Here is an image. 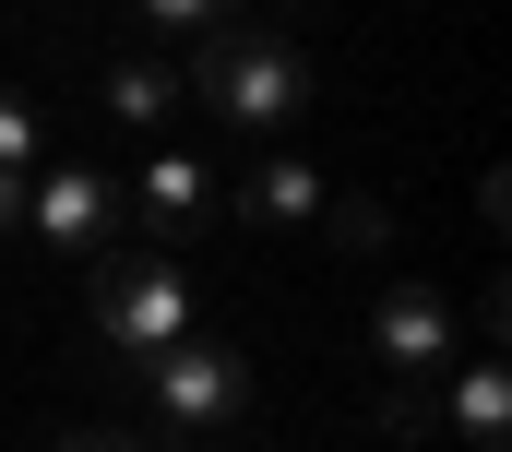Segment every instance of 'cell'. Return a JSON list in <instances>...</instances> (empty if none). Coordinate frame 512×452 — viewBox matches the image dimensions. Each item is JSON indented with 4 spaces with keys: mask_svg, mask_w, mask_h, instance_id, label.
<instances>
[{
    "mask_svg": "<svg viewBox=\"0 0 512 452\" xmlns=\"http://www.w3.org/2000/svg\"><path fill=\"white\" fill-rule=\"evenodd\" d=\"M179 84L227 119V131H286V119L310 108V60L286 36H262V24H203V48H191Z\"/></svg>",
    "mask_w": 512,
    "mask_h": 452,
    "instance_id": "6da1fadb",
    "label": "cell"
},
{
    "mask_svg": "<svg viewBox=\"0 0 512 452\" xmlns=\"http://www.w3.org/2000/svg\"><path fill=\"white\" fill-rule=\"evenodd\" d=\"M24 226L48 238V250H72V262H96V250H120V226H131V203H120V179L108 167H36L24 179Z\"/></svg>",
    "mask_w": 512,
    "mask_h": 452,
    "instance_id": "277c9868",
    "label": "cell"
},
{
    "mask_svg": "<svg viewBox=\"0 0 512 452\" xmlns=\"http://www.w3.org/2000/svg\"><path fill=\"white\" fill-rule=\"evenodd\" d=\"M143 393H155V429L167 441H227L251 417V357L215 334H179L167 357H143Z\"/></svg>",
    "mask_w": 512,
    "mask_h": 452,
    "instance_id": "3957f363",
    "label": "cell"
},
{
    "mask_svg": "<svg viewBox=\"0 0 512 452\" xmlns=\"http://www.w3.org/2000/svg\"><path fill=\"white\" fill-rule=\"evenodd\" d=\"M120 203H131V226H143V250H191V238L215 226V167H203V155H155Z\"/></svg>",
    "mask_w": 512,
    "mask_h": 452,
    "instance_id": "8992f818",
    "label": "cell"
},
{
    "mask_svg": "<svg viewBox=\"0 0 512 452\" xmlns=\"http://www.w3.org/2000/svg\"><path fill=\"white\" fill-rule=\"evenodd\" d=\"M0 167H12V179H36V167H48V119L24 108V96H0Z\"/></svg>",
    "mask_w": 512,
    "mask_h": 452,
    "instance_id": "8fae6325",
    "label": "cell"
},
{
    "mask_svg": "<svg viewBox=\"0 0 512 452\" xmlns=\"http://www.w3.org/2000/svg\"><path fill=\"white\" fill-rule=\"evenodd\" d=\"M441 429H453V452H501V441H512V369H501V345L453 369V393H441Z\"/></svg>",
    "mask_w": 512,
    "mask_h": 452,
    "instance_id": "ba28073f",
    "label": "cell"
},
{
    "mask_svg": "<svg viewBox=\"0 0 512 452\" xmlns=\"http://www.w3.org/2000/svg\"><path fill=\"white\" fill-rule=\"evenodd\" d=\"M382 429H393V441H441V381H393V393H382Z\"/></svg>",
    "mask_w": 512,
    "mask_h": 452,
    "instance_id": "30bf717a",
    "label": "cell"
},
{
    "mask_svg": "<svg viewBox=\"0 0 512 452\" xmlns=\"http://www.w3.org/2000/svg\"><path fill=\"white\" fill-rule=\"evenodd\" d=\"M0 238H24V179L0 167Z\"/></svg>",
    "mask_w": 512,
    "mask_h": 452,
    "instance_id": "9a60e30c",
    "label": "cell"
},
{
    "mask_svg": "<svg viewBox=\"0 0 512 452\" xmlns=\"http://www.w3.org/2000/svg\"><path fill=\"white\" fill-rule=\"evenodd\" d=\"M370 357H382L393 381H441L453 369V298L417 286V274H393L382 298H370Z\"/></svg>",
    "mask_w": 512,
    "mask_h": 452,
    "instance_id": "5b68a950",
    "label": "cell"
},
{
    "mask_svg": "<svg viewBox=\"0 0 512 452\" xmlns=\"http://www.w3.org/2000/svg\"><path fill=\"white\" fill-rule=\"evenodd\" d=\"M60 452H143L131 429H60Z\"/></svg>",
    "mask_w": 512,
    "mask_h": 452,
    "instance_id": "5bb4252c",
    "label": "cell"
},
{
    "mask_svg": "<svg viewBox=\"0 0 512 452\" xmlns=\"http://www.w3.org/2000/svg\"><path fill=\"white\" fill-rule=\"evenodd\" d=\"M143 12H155V24H191V36H203V24H239L251 0H143Z\"/></svg>",
    "mask_w": 512,
    "mask_h": 452,
    "instance_id": "4fadbf2b",
    "label": "cell"
},
{
    "mask_svg": "<svg viewBox=\"0 0 512 452\" xmlns=\"http://www.w3.org/2000/svg\"><path fill=\"white\" fill-rule=\"evenodd\" d=\"M96 334L120 345L131 369L167 357L179 334H203V298H191L179 250H96Z\"/></svg>",
    "mask_w": 512,
    "mask_h": 452,
    "instance_id": "7a4b0ae2",
    "label": "cell"
},
{
    "mask_svg": "<svg viewBox=\"0 0 512 452\" xmlns=\"http://www.w3.org/2000/svg\"><path fill=\"white\" fill-rule=\"evenodd\" d=\"M322 238H334V250H382L393 226H382V203H370V191H346V203H322Z\"/></svg>",
    "mask_w": 512,
    "mask_h": 452,
    "instance_id": "7c38bea8",
    "label": "cell"
},
{
    "mask_svg": "<svg viewBox=\"0 0 512 452\" xmlns=\"http://www.w3.org/2000/svg\"><path fill=\"white\" fill-rule=\"evenodd\" d=\"M322 203H334V191H322V167H310V155H286V143L251 155V179H239V215H251L262 238H310Z\"/></svg>",
    "mask_w": 512,
    "mask_h": 452,
    "instance_id": "52a82bcc",
    "label": "cell"
},
{
    "mask_svg": "<svg viewBox=\"0 0 512 452\" xmlns=\"http://www.w3.org/2000/svg\"><path fill=\"white\" fill-rule=\"evenodd\" d=\"M143 452H155V441H143ZM179 452H215V441H179Z\"/></svg>",
    "mask_w": 512,
    "mask_h": 452,
    "instance_id": "2e32d148",
    "label": "cell"
},
{
    "mask_svg": "<svg viewBox=\"0 0 512 452\" xmlns=\"http://www.w3.org/2000/svg\"><path fill=\"white\" fill-rule=\"evenodd\" d=\"M179 96H191V84H179L167 60H108V119H167Z\"/></svg>",
    "mask_w": 512,
    "mask_h": 452,
    "instance_id": "9c48e42d",
    "label": "cell"
}]
</instances>
